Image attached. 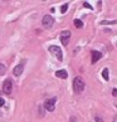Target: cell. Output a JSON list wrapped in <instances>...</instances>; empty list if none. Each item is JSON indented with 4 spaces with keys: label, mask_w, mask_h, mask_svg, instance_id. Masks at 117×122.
<instances>
[{
    "label": "cell",
    "mask_w": 117,
    "mask_h": 122,
    "mask_svg": "<svg viewBox=\"0 0 117 122\" xmlns=\"http://www.w3.org/2000/svg\"><path fill=\"white\" fill-rule=\"evenodd\" d=\"M91 56H92V59H91L92 64H96V63L102 58V53L98 52V51H92V52H91Z\"/></svg>",
    "instance_id": "obj_7"
},
{
    "label": "cell",
    "mask_w": 117,
    "mask_h": 122,
    "mask_svg": "<svg viewBox=\"0 0 117 122\" xmlns=\"http://www.w3.org/2000/svg\"><path fill=\"white\" fill-rule=\"evenodd\" d=\"M56 76L58 77V78H62V79H67V78H68V73H67L66 69L57 71V72H56Z\"/></svg>",
    "instance_id": "obj_9"
},
{
    "label": "cell",
    "mask_w": 117,
    "mask_h": 122,
    "mask_svg": "<svg viewBox=\"0 0 117 122\" xmlns=\"http://www.w3.org/2000/svg\"><path fill=\"white\" fill-rule=\"evenodd\" d=\"M56 102H57V97H52L47 99L46 102H44V107H46V110L49 111V112H53L56 108Z\"/></svg>",
    "instance_id": "obj_3"
},
{
    "label": "cell",
    "mask_w": 117,
    "mask_h": 122,
    "mask_svg": "<svg viewBox=\"0 0 117 122\" xmlns=\"http://www.w3.org/2000/svg\"><path fill=\"white\" fill-rule=\"evenodd\" d=\"M48 51H49V53L51 54H53L58 61H63V52H62V49L58 47V46H51L48 48Z\"/></svg>",
    "instance_id": "obj_2"
},
{
    "label": "cell",
    "mask_w": 117,
    "mask_h": 122,
    "mask_svg": "<svg viewBox=\"0 0 117 122\" xmlns=\"http://www.w3.org/2000/svg\"><path fill=\"white\" fill-rule=\"evenodd\" d=\"M83 6H84V8H88V9H91V10L93 9V6H92L89 3H87V1H84V3H83Z\"/></svg>",
    "instance_id": "obj_14"
},
{
    "label": "cell",
    "mask_w": 117,
    "mask_h": 122,
    "mask_svg": "<svg viewBox=\"0 0 117 122\" xmlns=\"http://www.w3.org/2000/svg\"><path fill=\"white\" fill-rule=\"evenodd\" d=\"M71 31L69 30H64L61 33V42L63 46H67V44L69 43V39H71Z\"/></svg>",
    "instance_id": "obj_6"
},
{
    "label": "cell",
    "mask_w": 117,
    "mask_h": 122,
    "mask_svg": "<svg viewBox=\"0 0 117 122\" xmlns=\"http://www.w3.org/2000/svg\"><path fill=\"white\" fill-rule=\"evenodd\" d=\"M67 10H68V4H63V5L61 6V13L62 14H66Z\"/></svg>",
    "instance_id": "obj_12"
},
{
    "label": "cell",
    "mask_w": 117,
    "mask_h": 122,
    "mask_svg": "<svg viewBox=\"0 0 117 122\" xmlns=\"http://www.w3.org/2000/svg\"><path fill=\"white\" fill-rule=\"evenodd\" d=\"M94 121H96V122H103V120H102V118H101V117L98 116V115L94 116Z\"/></svg>",
    "instance_id": "obj_16"
},
{
    "label": "cell",
    "mask_w": 117,
    "mask_h": 122,
    "mask_svg": "<svg viewBox=\"0 0 117 122\" xmlns=\"http://www.w3.org/2000/svg\"><path fill=\"white\" fill-rule=\"evenodd\" d=\"M73 24H74L76 28H78V29H81L83 26V23H82V20H81V19H74Z\"/></svg>",
    "instance_id": "obj_10"
},
{
    "label": "cell",
    "mask_w": 117,
    "mask_h": 122,
    "mask_svg": "<svg viewBox=\"0 0 117 122\" xmlns=\"http://www.w3.org/2000/svg\"><path fill=\"white\" fill-rule=\"evenodd\" d=\"M23 71H24V62H21L13 69V74H14L15 77H19L21 73H23Z\"/></svg>",
    "instance_id": "obj_8"
},
{
    "label": "cell",
    "mask_w": 117,
    "mask_h": 122,
    "mask_svg": "<svg viewBox=\"0 0 117 122\" xmlns=\"http://www.w3.org/2000/svg\"><path fill=\"white\" fill-rule=\"evenodd\" d=\"M13 91V82L10 79H5L3 83V92L6 94H10Z\"/></svg>",
    "instance_id": "obj_5"
},
{
    "label": "cell",
    "mask_w": 117,
    "mask_h": 122,
    "mask_svg": "<svg viewBox=\"0 0 117 122\" xmlns=\"http://www.w3.org/2000/svg\"><path fill=\"white\" fill-rule=\"evenodd\" d=\"M101 24H103V25H105V24H117V20H113V21H102Z\"/></svg>",
    "instance_id": "obj_15"
},
{
    "label": "cell",
    "mask_w": 117,
    "mask_h": 122,
    "mask_svg": "<svg viewBox=\"0 0 117 122\" xmlns=\"http://www.w3.org/2000/svg\"><path fill=\"white\" fill-rule=\"evenodd\" d=\"M42 24L46 29H51L53 26V24H54V19H53V16H51V15H44L43 20H42Z\"/></svg>",
    "instance_id": "obj_4"
},
{
    "label": "cell",
    "mask_w": 117,
    "mask_h": 122,
    "mask_svg": "<svg viewBox=\"0 0 117 122\" xmlns=\"http://www.w3.org/2000/svg\"><path fill=\"white\" fill-rule=\"evenodd\" d=\"M102 77H103V79L105 81H108L110 79V76H108V69L107 68H105L102 71Z\"/></svg>",
    "instance_id": "obj_11"
},
{
    "label": "cell",
    "mask_w": 117,
    "mask_h": 122,
    "mask_svg": "<svg viewBox=\"0 0 117 122\" xmlns=\"http://www.w3.org/2000/svg\"><path fill=\"white\" fill-rule=\"evenodd\" d=\"M84 87H86V83L82 77H76L73 79V91L76 94H81L84 91Z\"/></svg>",
    "instance_id": "obj_1"
},
{
    "label": "cell",
    "mask_w": 117,
    "mask_h": 122,
    "mask_svg": "<svg viewBox=\"0 0 117 122\" xmlns=\"http://www.w3.org/2000/svg\"><path fill=\"white\" fill-rule=\"evenodd\" d=\"M4 103H5V101H4L3 98H0V107H3V106H4Z\"/></svg>",
    "instance_id": "obj_17"
},
{
    "label": "cell",
    "mask_w": 117,
    "mask_h": 122,
    "mask_svg": "<svg viewBox=\"0 0 117 122\" xmlns=\"http://www.w3.org/2000/svg\"><path fill=\"white\" fill-rule=\"evenodd\" d=\"M72 122H74V118H72Z\"/></svg>",
    "instance_id": "obj_19"
},
{
    "label": "cell",
    "mask_w": 117,
    "mask_h": 122,
    "mask_svg": "<svg viewBox=\"0 0 117 122\" xmlns=\"http://www.w3.org/2000/svg\"><path fill=\"white\" fill-rule=\"evenodd\" d=\"M112 94H113V96H115V97L117 96V89H116V88L113 89V91H112Z\"/></svg>",
    "instance_id": "obj_18"
},
{
    "label": "cell",
    "mask_w": 117,
    "mask_h": 122,
    "mask_svg": "<svg viewBox=\"0 0 117 122\" xmlns=\"http://www.w3.org/2000/svg\"><path fill=\"white\" fill-rule=\"evenodd\" d=\"M6 72V67L3 64V63H0V74H4Z\"/></svg>",
    "instance_id": "obj_13"
}]
</instances>
